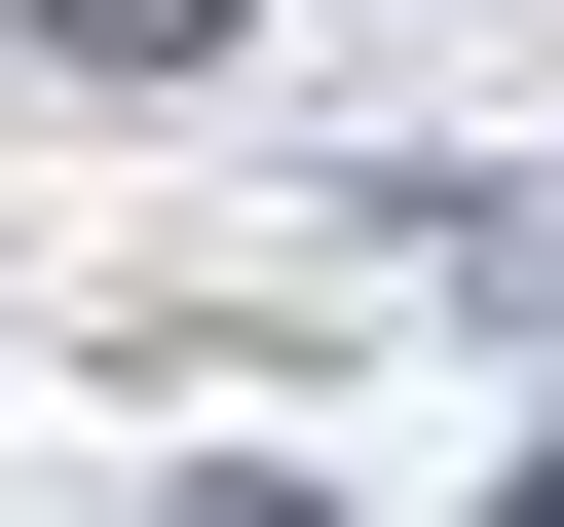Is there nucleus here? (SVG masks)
<instances>
[{
  "label": "nucleus",
  "instance_id": "1",
  "mask_svg": "<svg viewBox=\"0 0 564 527\" xmlns=\"http://www.w3.org/2000/svg\"><path fill=\"white\" fill-rule=\"evenodd\" d=\"M489 527H564V452H527V490H489Z\"/></svg>",
  "mask_w": 564,
  "mask_h": 527
}]
</instances>
